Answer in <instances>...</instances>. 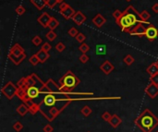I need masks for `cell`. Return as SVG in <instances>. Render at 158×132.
Instances as JSON below:
<instances>
[{
	"label": "cell",
	"mask_w": 158,
	"mask_h": 132,
	"mask_svg": "<svg viewBox=\"0 0 158 132\" xmlns=\"http://www.w3.org/2000/svg\"><path fill=\"white\" fill-rule=\"evenodd\" d=\"M65 48H66L65 44H64L63 43H61V42L57 43V44H56V51H57V52H59V53L63 52V51L65 50Z\"/></svg>",
	"instance_id": "obj_35"
},
{
	"label": "cell",
	"mask_w": 158,
	"mask_h": 132,
	"mask_svg": "<svg viewBox=\"0 0 158 132\" xmlns=\"http://www.w3.org/2000/svg\"><path fill=\"white\" fill-rule=\"evenodd\" d=\"M57 1V4H61L62 2H64V0H56Z\"/></svg>",
	"instance_id": "obj_46"
},
{
	"label": "cell",
	"mask_w": 158,
	"mask_h": 132,
	"mask_svg": "<svg viewBox=\"0 0 158 132\" xmlns=\"http://www.w3.org/2000/svg\"><path fill=\"white\" fill-rule=\"evenodd\" d=\"M31 43L34 44L35 46H39L40 44H42V43H43V40H42V38L40 36L36 35V36H34V37L32 38Z\"/></svg>",
	"instance_id": "obj_31"
},
{
	"label": "cell",
	"mask_w": 158,
	"mask_h": 132,
	"mask_svg": "<svg viewBox=\"0 0 158 132\" xmlns=\"http://www.w3.org/2000/svg\"><path fill=\"white\" fill-rule=\"evenodd\" d=\"M15 11H16V13L18 14V15H20V16H22L25 12H26V9H25V7H23V6H18L16 7V9H15Z\"/></svg>",
	"instance_id": "obj_33"
},
{
	"label": "cell",
	"mask_w": 158,
	"mask_h": 132,
	"mask_svg": "<svg viewBox=\"0 0 158 132\" xmlns=\"http://www.w3.org/2000/svg\"><path fill=\"white\" fill-rule=\"evenodd\" d=\"M45 37L47 38L48 41H50V42H53V41H55V40L56 39V34L54 31L50 30V31L47 32V34H46Z\"/></svg>",
	"instance_id": "obj_27"
},
{
	"label": "cell",
	"mask_w": 158,
	"mask_h": 132,
	"mask_svg": "<svg viewBox=\"0 0 158 132\" xmlns=\"http://www.w3.org/2000/svg\"><path fill=\"white\" fill-rule=\"evenodd\" d=\"M10 55H12L14 56H20L23 54H25V50H24V48L19 44H15L11 48H10V53H8Z\"/></svg>",
	"instance_id": "obj_13"
},
{
	"label": "cell",
	"mask_w": 158,
	"mask_h": 132,
	"mask_svg": "<svg viewBox=\"0 0 158 132\" xmlns=\"http://www.w3.org/2000/svg\"><path fill=\"white\" fill-rule=\"evenodd\" d=\"M140 13H139L135 7L129 5L126 9L122 12L120 18L116 20V23L121 28V31L124 32H129L130 29H132L136 24L140 22V20H138L137 17L140 18Z\"/></svg>",
	"instance_id": "obj_3"
},
{
	"label": "cell",
	"mask_w": 158,
	"mask_h": 132,
	"mask_svg": "<svg viewBox=\"0 0 158 132\" xmlns=\"http://www.w3.org/2000/svg\"><path fill=\"white\" fill-rule=\"evenodd\" d=\"M51 48H52V46H51V44H50L49 43H45L43 45H42L41 49H43V50L45 51V52H48V51L51 50Z\"/></svg>",
	"instance_id": "obj_40"
},
{
	"label": "cell",
	"mask_w": 158,
	"mask_h": 132,
	"mask_svg": "<svg viewBox=\"0 0 158 132\" xmlns=\"http://www.w3.org/2000/svg\"><path fill=\"white\" fill-rule=\"evenodd\" d=\"M143 23H146L143 20H140V22L138 24L133 27L132 29L129 30V34L130 35H135V36H145V32H146V28L143 26Z\"/></svg>",
	"instance_id": "obj_8"
},
{
	"label": "cell",
	"mask_w": 158,
	"mask_h": 132,
	"mask_svg": "<svg viewBox=\"0 0 158 132\" xmlns=\"http://www.w3.org/2000/svg\"><path fill=\"white\" fill-rule=\"evenodd\" d=\"M31 4L34 6L38 10H42L45 9V7L47 6L46 0H31Z\"/></svg>",
	"instance_id": "obj_21"
},
{
	"label": "cell",
	"mask_w": 158,
	"mask_h": 132,
	"mask_svg": "<svg viewBox=\"0 0 158 132\" xmlns=\"http://www.w3.org/2000/svg\"><path fill=\"white\" fill-rule=\"evenodd\" d=\"M145 93L151 99H154L158 95V85L150 82V84L145 88Z\"/></svg>",
	"instance_id": "obj_10"
},
{
	"label": "cell",
	"mask_w": 158,
	"mask_h": 132,
	"mask_svg": "<svg viewBox=\"0 0 158 132\" xmlns=\"http://www.w3.org/2000/svg\"><path fill=\"white\" fill-rule=\"evenodd\" d=\"M134 123L143 132H152L158 126V117L150 109H145L134 120Z\"/></svg>",
	"instance_id": "obj_4"
},
{
	"label": "cell",
	"mask_w": 158,
	"mask_h": 132,
	"mask_svg": "<svg viewBox=\"0 0 158 132\" xmlns=\"http://www.w3.org/2000/svg\"><path fill=\"white\" fill-rule=\"evenodd\" d=\"M111 117H112V115L108 113V112H105L103 114H102V118H103V120H105V121H106V122H109V120L111 119Z\"/></svg>",
	"instance_id": "obj_38"
},
{
	"label": "cell",
	"mask_w": 158,
	"mask_h": 132,
	"mask_svg": "<svg viewBox=\"0 0 158 132\" xmlns=\"http://www.w3.org/2000/svg\"><path fill=\"white\" fill-rule=\"evenodd\" d=\"M150 18H151V14H150L147 10H143V12L140 13V20L144 21V22H146ZM146 23L150 24V22H146Z\"/></svg>",
	"instance_id": "obj_25"
},
{
	"label": "cell",
	"mask_w": 158,
	"mask_h": 132,
	"mask_svg": "<svg viewBox=\"0 0 158 132\" xmlns=\"http://www.w3.org/2000/svg\"><path fill=\"white\" fill-rule=\"evenodd\" d=\"M80 113H81L83 115H84L85 117H89V115H90L91 113H93V111H91V109L90 108L88 105H85V106H83L82 108H81Z\"/></svg>",
	"instance_id": "obj_26"
},
{
	"label": "cell",
	"mask_w": 158,
	"mask_h": 132,
	"mask_svg": "<svg viewBox=\"0 0 158 132\" xmlns=\"http://www.w3.org/2000/svg\"><path fill=\"white\" fill-rule=\"evenodd\" d=\"M156 132H158V130H157V131H156Z\"/></svg>",
	"instance_id": "obj_49"
},
{
	"label": "cell",
	"mask_w": 158,
	"mask_h": 132,
	"mask_svg": "<svg viewBox=\"0 0 158 132\" xmlns=\"http://www.w3.org/2000/svg\"><path fill=\"white\" fill-rule=\"evenodd\" d=\"M88 132H90V131H88Z\"/></svg>",
	"instance_id": "obj_50"
},
{
	"label": "cell",
	"mask_w": 158,
	"mask_h": 132,
	"mask_svg": "<svg viewBox=\"0 0 158 132\" xmlns=\"http://www.w3.org/2000/svg\"><path fill=\"white\" fill-rule=\"evenodd\" d=\"M23 128V125H22V123L20 122V121H17L15 122V124L13 125V129L17 132H20V130H22Z\"/></svg>",
	"instance_id": "obj_32"
},
{
	"label": "cell",
	"mask_w": 158,
	"mask_h": 132,
	"mask_svg": "<svg viewBox=\"0 0 158 132\" xmlns=\"http://www.w3.org/2000/svg\"><path fill=\"white\" fill-rule=\"evenodd\" d=\"M72 20L77 24V25L80 26L82 23H84L86 20V16L83 14L81 11H77L75 13V15L73 16Z\"/></svg>",
	"instance_id": "obj_14"
},
{
	"label": "cell",
	"mask_w": 158,
	"mask_h": 132,
	"mask_svg": "<svg viewBox=\"0 0 158 132\" xmlns=\"http://www.w3.org/2000/svg\"><path fill=\"white\" fill-rule=\"evenodd\" d=\"M150 82H153V83L158 85V73L155 74V75H154V76L150 77Z\"/></svg>",
	"instance_id": "obj_41"
},
{
	"label": "cell",
	"mask_w": 158,
	"mask_h": 132,
	"mask_svg": "<svg viewBox=\"0 0 158 132\" xmlns=\"http://www.w3.org/2000/svg\"><path fill=\"white\" fill-rule=\"evenodd\" d=\"M44 132H53L54 131V128H53V127L51 126V125H45V128H44Z\"/></svg>",
	"instance_id": "obj_43"
},
{
	"label": "cell",
	"mask_w": 158,
	"mask_h": 132,
	"mask_svg": "<svg viewBox=\"0 0 158 132\" xmlns=\"http://www.w3.org/2000/svg\"><path fill=\"white\" fill-rule=\"evenodd\" d=\"M36 55H37V57L39 58V60H40V63H45L48 58H49V54H48V52H45V51H44L43 49H40V50L36 53Z\"/></svg>",
	"instance_id": "obj_20"
},
{
	"label": "cell",
	"mask_w": 158,
	"mask_h": 132,
	"mask_svg": "<svg viewBox=\"0 0 158 132\" xmlns=\"http://www.w3.org/2000/svg\"><path fill=\"white\" fill-rule=\"evenodd\" d=\"M79 59L80 61L82 63V64H85L89 61V56L86 55V54H82L80 57H79Z\"/></svg>",
	"instance_id": "obj_37"
},
{
	"label": "cell",
	"mask_w": 158,
	"mask_h": 132,
	"mask_svg": "<svg viewBox=\"0 0 158 132\" xmlns=\"http://www.w3.org/2000/svg\"><path fill=\"white\" fill-rule=\"evenodd\" d=\"M78 34H79V31L76 28H74V27H72V28H70L69 30V34L71 37H76L78 35Z\"/></svg>",
	"instance_id": "obj_36"
},
{
	"label": "cell",
	"mask_w": 158,
	"mask_h": 132,
	"mask_svg": "<svg viewBox=\"0 0 158 132\" xmlns=\"http://www.w3.org/2000/svg\"><path fill=\"white\" fill-rule=\"evenodd\" d=\"M7 57H8V59H10L15 65L18 66V65H20L25 58H26V54H23V55H20V56H14V55H12L8 54Z\"/></svg>",
	"instance_id": "obj_18"
},
{
	"label": "cell",
	"mask_w": 158,
	"mask_h": 132,
	"mask_svg": "<svg viewBox=\"0 0 158 132\" xmlns=\"http://www.w3.org/2000/svg\"><path fill=\"white\" fill-rule=\"evenodd\" d=\"M110 124V126L112 127V128H116L118 126H120L121 125V123H122V119L118 117V114H113L112 115V117H111V119L109 120V122H108Z\"/></svg>",
	"instance_id": "obj_17"
},
{
	"label": "cell",
	"mask_w": 158,
	"mask_h": 132,
	"mask_svg": "<svg viewBox=\"0 0 158 132\" xmlns=\"http://www.w3.org/2000/svg\"><path fill=\"white\" fill-rule=\"evenodd\" d=\"M17 113H18L20 115H21V117H24L25 114H26L28 112H30V109H29V107L26 104H20L18 107H17V109H16Z\"/></svg>",
	"instance_id": "obj_19"
},
{
	"label": "cell",
	"mask_w": 158,
	"mask_h": 132,
	"mask_svg": "<svg viewBox=\"0 0 158 132\" xmlns=\"http://www.w3.org/2000/svg\"><path fill=\"white\" fill-rule=\"evenodd\" d=\"M121 15H122V12H121L120 10H118V9H116V10L113 12V17H114L116 20L119 19Z\"/></svg>",
	"instance_id": "obj_42"
},
{
	"label": "cell",
	"mask_w": 158,
	"mask_h": 132,
	"mask_svg": "<svg viewBox=\"0 0 158 132\" xmlns=\"http://www.w3.org/2000/svg\"><path fill=\"white\" fill-rule=\"evenodd\" d=\"M155 64H156V66H157V67H158V60H157V61L155 62Z\"/></svg>",
	"instance_id": "obj_47"
},
{
	"label": "cell",
	"mask_w": 158,
	"mask_h": 132,
	"mask_svg": "<svg viewBox=\"0 0 158 132\" xmlns=\"http://www.w3.org/2000/svg\"><path fill=\"white\" fill-rule=\"evenodd\" d=\"M79 50H80L82 54H86V53L90 50V46H89L87 44H85V43H82V44L80 45V47H79Z\"/></svg>",
	"instance_id": "obj_29"
},
{
	"label": "cell",
	"mask_w": 158,
	"mask_h": 132,
	"mask_svg": "<svg viewBox=\"0 0 158 132\" xmlns=\"http://www.w3.org/2000/svg\"><path fill=\"white\" fill-rule=\"evenodd\" d=\"M157 23H158V22H157Z\"/></svg>",
	"instance_id": "obj_51"
},
{
	"label": "cell",
	"mask_w": 158,
	"mask_h": 132,
	"mask_svg": "<svg viewBox=\"0 0 158 132\" xmlns=\"http://www.w3.org/2000/svg\"><path fill=\"white\" fill-rule=\"evenodd\" d=\"M57 93H46L42 102L39 103L40 113L49 122H52L55 118H56L59 114L73 101V99L68 95L70 93H65L63 97H57Z\"/></svg>",
	"instance_id": "obj_2"
},
{
	"label": "cell",
	"mask_w": 158,
	"mask_h": 132,
	"mask_svg": "<svg viewBox=\"0 0 158 132\" xmlns=\"http://www.w3.org/2000/svg\"><path fill=\"white\" fill-rule=\"evenodd\" d=\"M106 22L105 18H104V16L102 14H97L95 17L93 19V23L97 27V28H101L104 24Z\"/></svg>",
	"instance_id": "obj_16"
},
{
	"label": "cell",
	"mask_w": 158,
	"mask_h": 132,
	"mask_svg": "<svg viewBox=\"0 0 158 132\" xmlns=\"http://www.w3.org/2000/svg\"><path fill=\"white\" fill-rule=\"evenodd\" d=\"M75 10L73 9V7H71L69 5L68 6V7H66L65 9L60 10V14L64 17V19L66 20H70L73 18V16L75 15Z\"/></svg>",
	"instance_id": "obj_15"
},
{
	"label": "cell",
	"mask_w": 158,
	"mask_h": 132,
	"mask_svg": "<svg viewBox=\"0 0 158 132\" xmlns=\"http://www.w3.org/2000/svg\"><path fill=\"white\" fill-rule=\"evenodd\" d=\"M29 62H30L32 66H37V64L40 63V60H39V58L37 57L36 54H35V55H32L30 57Z\"/></svg>",
	"instance_id": "obj_30"
},
{
	"label": "cell",
	"mask_w": 158,
	"mask_h": 132,
	"mask_svg": "<svg viewBox=\"0 0 158 132\" xmlns=\"http://www.w3.org/2000/svg\"><path fill=\"white\" fill-rule=\"evenodd\" d=\"M68 6H69V4H67V3H65V2H62V3L59 5V11L65 9L66 7H68Z\"/></svg>",
	"instance_id": "obj_44"
},
{
	"label": "cell",
	"mask_w": 158,
	"mask_h": 132,
	"mask_svg": "<svg viewBox=\"0 0 158 132\" xmlns=\"http://www.w3.org/2000/svg\"><path fill=\"white\" fill-rule=\"evenodd\" d=\"M100 69H101L105 75H109V74L115 69V66L109 60H105L101 66H100Z\"/></svg>",
	"instance_id": "obj_11"
},
{
	"label": "cell",
	"mask_w": 158,
	"mask_h": 132,
	"mask_svg": "<svg viewBox=\"0 0 158 132\" xmlns=\"http://www.w3.org/2000/svg\"><path fill=\"white\" fill-rule=\"evenodd\" d=\"M80 79L72 71H67L64 74V76L59 79L60 93H71L72 90L80 84Z\"/></svg>",
	"instance_id": "obj_5"
},
{
	"label": "cell",
	"mask_w": 158,
	"mask_h": 132,
	"mask_svg": "<svg viewBox=\"0 0 158 132\" xmlns=\"http://www.w3.org/2000/svg\"><path fill=\"white\" fill-rule=\"evenodd\" d=\"M58 25H59V21H58L55 17H52L51 20H50V22H49V24H48V28H49L50 30L54 31Z\"/></svg>",
	"instance_id": "obj_24"
},
{
	"label": "cell",
	"mask_w": 158,
	"mask_h": 132,
	"mask_svg": "<svg viewBox=\"0 0 158 132\" xmlns=\"http://www.w3.org/2000/svg\"><path fill=\"white\" fill-rule=\"evenodd\" d=\"M2 93L7 97V100H11L14 96H17V92H18V86L14 85L11 81H8L7 83L2 88Z\"/></svg>",
	"instance_id": "obj_6"
},
{
	"label": "cell",
	"mask_w": 158,
	"mask_h": 132,
	"mask_svg": "<svg viewBox=\"0 0 158 132\" xmlns=\"http://www.w3.org/2000/svg\"><path fill=\"white\" fill-rule=\"evenodd\" d=\"M45 83V82L42 80L37 74L31 73V75L24 77L18 81L17 96L31 108L36 104L33 102V99L37 98L41 93H43Z\"/></svg>",
	"instance_id": "obj_1"
},
{
	"label": "cell",
	"mask_w": 158,
	"mask_h": 132,
	"mask_svg": "<svg viewBox=\"0 0 158 132\" xmlns=\"http://www.w3.org/2000/svg\"><path fill=\"white\" fill-rule=\"evenodd\" d=\"M75 39L77 40V42L82 44V43H84V41L86 40V36H85L84 34H81V32H79L78 35H77L76 37H75Z\"/></svg>",
	"instance_id": "obj_34"
},
{
	"label": "cell",
	"mask_w": 158,
	"mask_h": 132,
	"mask_svg": "<svg viewBox=\"0 0 158 132\" xmlns=\"http://www.w3.org/2000/svg\"><path fill=\"white\" fill-rule=\"evenodd\" d=\"M126 1H128V2H130V1H131V0H126Z\"/></svg>",
	"instance_id": "obj_48"
},
{
	"label": "cell",
	"mask_w": 158,
	"mask_h": 132,
	"mask_svg": "<svg viewBox=\"0 0 158 132\" xmlns=\"http://www.w3.org/2000/svg\"><path fill=\"white\" fill-rule=\"evenodd\" d=\"M146 72L149 74L150 76H154V75H155V74L158 73V67L156 66L155 62L152 63L151 65L149 66V67L146 69Z\"/></svg>",
	"instance_id": "obj_22"
},
{
	"label": "cell",
	"mask_w": 158,
	"mask_h": 132,
	"mask_svg": "<svg viewBox=\"0 0 158 132\" xmlns=\"http://www.w3.org/2000/svg\"><path fill=\"white\" fill-rule=\"evenodd\" d=\"M145 37L147 38L149 42H154L158 37V29L155 26H154L153 24H150L146 28Z\"/></svg>",
	"instance_id": "obj_9"
},
{
	"label": "cell",
	"mask_w": 158,
	"mask_h": 132,
	"mask_svg": "<svg viewBox=\"0 0 158 132\" xmlns=\"http://www.w3.org/2000/svg\"><path fill=\"white\" fill-rule=\"evenodd\" d=\"M134 61H135L134 57H133L132 55H127L126 56L124 57V63L126 64L127 66L132 65L133 63H134Z\"/></svg>",
	"instance_id": "obj_28"
},
{
	"label": "cell",
	"mask_w": 158,
	"mask_h": 132,
	"mask_svg": "<svg viewBox=\"0 0 158 132\" xmlns=\"http://www.w3.org/2000/svg\"><path fill=\"white\" fill-rule=\"evenodd\" d=\"M95 54L98 55H105L106 54V45L105 44H97L95 46Z\"/></svg>",
	"instance_id": "obj_23"
},
{
	"label": "cell",
	"mask_w": 158,
	"mask_h": 132,
	"mask_svg": "<svg viewBox=\"0 0 158 132\" xmlns=\"http://www.w3.org/2000/svg\"><path fill=\"white\" fill-rule=\"evenodd\" d=\"M43 93H60V86L57 85L52 79H49L45 83V87H44V90H43Z\"/></svg>",
	"instance_id": "obj_7"
},
{
	"label": "cell",
	"mask_w": 158,
	"mask_h": 132,
	"mask_svg": "<svg viewBox=\"0 0 158 132\" xmlns=\"http://www.w3.org/2000/svg\"><path fill=\"white\" fill-rule=\"evenodd\" d=\"M46 4H47L48 7H50V9H53V7L57 4V1H56V0H46Z\"/></svg>",
	"instance_id": "obj_39"
},
{
	"label": "cell",
	"mask_w": 158,
	"mask_h": 132,
	"mask_svg": "<svg viewBox=\"0 0 158 132\" xmlns=\"http://www.w3.org/2000/svg\"><path fill=\"white\" fill-rule=\"evenodd\" d=\"M51 19H52V17L47 12H44V13H42L40 17L37 19V21L44 28H46V27H48V24H49L50 20H51Z\"/></svg>",
	"instance_id": "obj_12"
},
{
	"label": "cell",
	"mask_w": 158,
	"mask_h": 132,
	"mask_svg": "<svg viewBox=\"0 0 158 132\" xmlns=\"http://www.w3.org/2000/svg\"><path fill=\"white\" fill-rule=\"evenodd\" d=\"M152 10L154 12V13H158V3H155L154 5H153L152 7Z\"/></svg>",
	"instance_id": "obj_45"
}]
</instances>
